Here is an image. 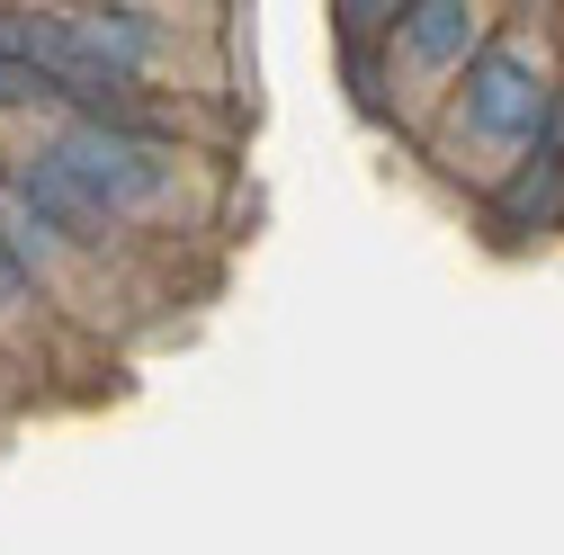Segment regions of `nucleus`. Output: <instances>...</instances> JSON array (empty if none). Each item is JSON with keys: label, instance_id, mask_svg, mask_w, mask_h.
<instances>
[{"label": "nucleus", "instance_id": "7ed1b4c3", "mask_svg": "<svg viewBox=\"0 0 564 555\" xmlns=\"http://www.w3.org/2000/svg\"><path fill=\"white\" fill-rule=\"evenodd\" d=\"M19 206H28V216H45L63 242H99V233H108V206H99V197H90L73 171H63L54 153L19 171Z\"/></svg>", "mask_w": 564, "mask_h": 555}, {"label": "nucleus", "instance_id": "f257e3e1", "mask_svg": "<svg viewBox=\"0 0 564 555\" xmlns=\"http://www.w3.org/2000/svg\"><path fill=\"white\" fill-rule=\"evenodd\" d=\"M54 162L73 171L108 216H134V206H162L171 197V179H180V162H171V144H153V134H134V126H117V117H73L54 134Z\"/></svg>", "mask_w": 564, "mask_h": 555}, {"label": "nucleus", "instance_id": "20e7f679", "mask_svg": "<svg viewBox=\"0 0 564 555\" xmlns=\"http://www.w3.org/2000/svg\"><path fill=\"white\" fill-rule=\"evenodd\" d=\"M394 36H403V54L421 63V73L466 63V45H475V0H403Z\"/></svg>", "mask_w": 564, "mask_h": 555}, {"label": "nucleus", "instance_id": "39448f33", "mask_svg": "<svg viewBox=\"0 0 564 555\" xmlns=\"http://www.w3.org/2000/svg\"><path fill=\"white\" fill-rule=\"evenodd\" d=\"M73 28H82V45L108 63L117 81H144V63H153V28L134 19V10H117V0H90V10H73Z\"/></svg>", "mask_w": 564, "mask_h": 555}, {"label": "nucleus", "instance_id": "423d86ee", "mask_svg": "<svg viewBox=\"0 0 564 555\" xmlns=\"http://www.w3.org/2000/svg\"><path fill=\"white\" fill-rule=\"evenodd\" d=\"M28 296H36V278H28V260H19V242L0 233V314H19Z\"/></svg>", "mask_w": 564, "mask_h": 555}, {"label": "nucleus", "instance_id": "0eeeda50", "mask_svg": "<svg viewBox=\"0 0 564 555\" xmlns=\"http://www.w3.org/2000/svg\"><path fill=\"white\" fill-rule=\"evenodd\" d=\"M117 10H153V0H117Z\"/></svg>", "mask_w": 564, "mask_h": 555}, {"label": "nucleus", "instance_id": "f03ea898", "mask_svg": "<svg viewBox=\"0 0 564 555\" xmlns=\"http://www.w3.org/2000/svg\"><path fill=\"white\" fill-rule=\"evenodd\" d=\"M466 134H484V144H538V134L555 126V99H546V81H538V63L529 54H475L466 63Z\"/></svg>", "mask_w": 564, "mask_h": 555}]
</instances>
